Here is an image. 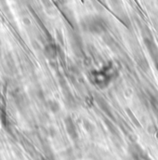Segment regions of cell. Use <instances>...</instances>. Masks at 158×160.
<instances>
[{
	"label": "cell",
	"mask_w": 158,
	"mask_h": 160,
	"mask_svg": "<svg viewBox=\"0 0 158 160\" xmlns=\"http://www.w3.org/2000/svg\"><path fill=\"white\" fill-rule=\"evenodd\" d=\"M84 27L86 28V30H87L91 33L100 34L105 30L106 26H105L104 21L101 18L91 17L84 22Z\"/></svg>",
	"instance_id": "6da1fadb"
}]
</instances>
